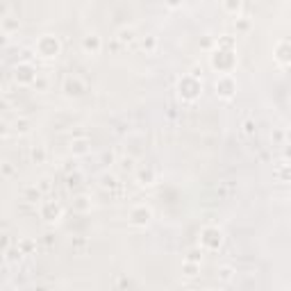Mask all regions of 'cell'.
Wrapping results in <instances>:
<instances>
[{"label":"cell","mask_w":291,"mask_h":291,"mask_svg":"<svg viewBox=\"0 0 291 291\" xmlns=\"http://www.w3.org/2000/svg\"><path fill=\"white\" fill-rule=\"evenodd\" d=\"M200 94H202V80L200 77L191 75V73H184V75L178 80V96L184 102L198 100Z\"/></svg>","instance_id":"obj_1"},{"label":"cell","mask_w":291,"mask_h":291,"mask_svg":"<svg viewBox=\"0 0 291 291\" xmlns=\"http://www.w3.org/2000/svg\"><path fill=\"white\" fill-rule=\"evenodd\" d=\"M212 68H214L216 73H232L234 68H237V53H234V48H219L216 46V50L212 53Z\"/></svg>","instance_id":"obj_2"},{"label":"cell","mask_w":291,"mask_h":291,"mask_svg":"<svg viewBox=\"0 0 291 291\" xmlns=\"http://www.w3.org/2000/svg\"><path fill=\"white\" fill-rule=\"evenodd\" d=\"M60 50H62V43L55 34H41L34 43V53L39 55V57H43V60H53V57H57Z\"/></svg>","instance_id":"obj_3"},{"label":"cell","mask_w":291,"mask_h":291,"mask_svg":"<svg viewBox=\"0 0 291 291\" xmlns=\"http://www.w3.org/2000/svg\"><path fill=\"white\" fill-rule=\"evenodd\" d=\"M200 246L202 250H219L223 246V230L216 226H205L200 230Z\"/></svg>","instance_id":"obj_4"},{"label":"cell","mask_w":291,"mask_h":291,"mask_svg":"<svg viewBox=\"0 0 291 291\" xmlns=\"http://www.w3.org/2000/svg\"><path fill=\"white\" fill-rule=\"evenodd\" d=\"M214 89H216V96H219V98L232 100L234 94H237V80H234L232 73H221L214 82Z\"/></svg>","instance_id":"obj_5"},{"label":"cell","mask_w":291,"mask_h":291,"mask_svg":"<svg viewBox=\"0 0 291 291\" xmlns=\"http://www.w3.org/2000/svg\"><path fill=\"white\" fill-rule=\"evenodd\" d=\"M39 216L46 223H57L64 216V209H62V205L57 200H43L39 202Z\"/></svg>","instance_id":"obj_6"},{"label":"cell","mask_w":291,"mask_h":291,"mask_svg":"<svg viewBox=\"0 0 291 291\" xmlns=\"http://www.w3.org/2000/svg\"><path fill=\"white\" fill-rule=\"evenodd\" d=\"M128 221H130V226L134 227H146L153 221V209L148 205H134L130 209V214H128Z\"/></svg>","instance_id":"obj_7"},{"label":"cell","mask_w":291,"mask_h":291,"mask_svg":"<svg viewBox=\"0 0 291 291\" xmlns=\"http://www.w3.org/2000/svg\"><path fill=\"white\" fill-rule=\"evenodd\" d=\"M36 75H39V73H36V68L32 66V62L23 60L14 66V80H16V84H32Z\"/></svg>","instance_id":"obj_8"},{"label":"cell","mask_w":291,"mask_h":291,"mask_svg":"<svg viewBox=\"0 0 291 291\" xmlns=\"http://www.w3.org/2000/svg\"><path fill=\"white\" fill-rule=\"evenodd\" d=\"M87 91V82H84L80 75H68L64 80V94L71 96V98H77Z\"/></svg>","instance_id":"obj_9"},{"label":"cell","mask_w":291,"mask_h":291,"mask_svg":"<svg viewBox=\"0 0 291 291\" xmlns=\"http://www.w3.org/2000/svg\"><path fill=\"white\" fill-rule=\"evenodd\" d=\"M273 57L280 66H291V41L282 39L273 46Z\"/></svg>","instance_id":"obj_10"},{"label":"cell","mask_w":291,"mask_h":291,"mask_svg":"<svg viewBox=\"0 0 291 291\" xmlns=\"http://www.w3.org/2000/svg\"><path fill=\"white\" fill-rule=\"evenodd\" d=\"M82 50L87 55H100L102 50V39L96 32H89V34L82 36Z\"/></svg>","instance_id":"obj_11"},{"label":"cell","mask_w":291,"mask_h":291,"mask_svg":"<svg viewBox=\"0 0 291 291\" xmlns=\"http://www.w3.org/2000/svg\"><path fill=\"white\" fill-rule=\"evenodd\" d=\"M134 178H137V182L141 184V187H153V184L157 182V171H155L153 166H141L134 171Z\"/></svg>","instance_id":"obj_12"},{"label":"cell","mask_w":291,"mask_h":291,"mask_svg":"<svg viewBox=\"0 0 291 291\" xmlns=\"http://www.w3.org/2000/svg\"><path fill=\"white\" fill-rule=\"evenodd\" d=\"M91 150V141L87 137H75L71 141V155L73 157H84V155H89Z\"/></svg>","instance_id":"obj_13"},{"label":"cell","mask_w":291,"mask_h":291,"mask_svg":"<svg viewBox=\"0 0 291 291\" xmlns=\"http://www.w3.org/2000/svg\"><path fill=\"white\" fill-rule=\"evenodd\" d=\"M273 178L278 182H291V160H282L280 164H275Z\"/></svg>","instance_id":"obj_14"},{"label":"cell","mask_w":291,"mask_h":291,"mask_svg":"<svg viewBox=\"0 0 291 291\" xmlns=\"http://www.w3.org/2000/svg\"><path fill=\"white\" fill-rule=\"evenodd\" d=\"M71 207L75 209V212H80V214H87V212H91V198L87 196V194H80V196L73 198Z\"/></svg>","instance_id":"obj_15"},{"label":"cell","mask_w":291,"mask_h":291,"mask_svg":"<svg viewBox=\"0 0 291 291\" xmlns=\"http://www.w3.org/2000/svg\"><path fill=\"white\" fill-rule=\"evenodd\" d=\"M41 198H43V194H41V189L36 187V184H28V187H23V200L25 202H41Z\"/></svg>","instance_id":"obj_16"},{"label":"cell","mask_w":291,"mask_h":291,"mask_svg":"<svg viewBox=\"0 0 291 291\" xmlns=\"http://www.w3.org/2000/svg\"><path fill=\"white\" fill-rule=\"evenodd\" d=\"M137 41V30L134 28H121L119 30V43L121 46H132Z\"/></svg>","instance_id":"obj_17"},{"label":"cell","mask_w":291,"mask_h":291,"mask_svg":"<svg viewBox=\"0 0 291 291\" xmlns=\"http://www.w3.org/2000/svg\"><path fill=\"white\" fill-rule=\"evenodd\" d=\"M198 273H200V264H198V261L184 259V264H182V275L184 278H196Z\"/></svg>","instance_id":"obj_18"},{"label":"cell","mask_w":291,"mask_h":291,"mask_svg":"<svg viewBox=\"0 0 291 291\" xmlns=\"http://www.w3.org/2000/svg\"><path fill=\"white\" fill-rule=\"evenodd\" d=\"M23 255H25V253L16 246V248H5V257H2V259H5L7 264H16V261L23 259Z\"/></svg>","instance_id":"obj_19"},{"label":"cell","mask_w":291,"mask_h":291,"mask_svg":"<svg viewBox=\"0 0 291 291\" xmlns=\"http://www.w3.org/2000/svg\"><path fill=\"white\" fill-rule=\"evenodd\" d=\"M46 157H48L46 146H32V150H30V160L34 162V164H43V162H46Z\"/></svg>","instance_id":"obj_20"},{"label":"cell","mask_w":291,"mask_h":291,"mask_svg":"<svg viewBox=\"0 0 291 291\" xmlns=\"http://www.w3.org/2000/svg\"><path fill=\"white\" fill-rule=\"evenodd\" d=\"M100 187H102V189H116V187H119V178H116L114 173L105 171L100 175Z\"/></svg>","instance_id":"obj_21"},{"label":"cell","mask_w":291,"mask_h":291,"mask_svg":"<svg viewBox=\"0 0 291 291\" xmlns=\"http://www.w3.org/2000/svg\"><path fill=\"white\" fill-rule=\"evenodd\" d=\"M221 5L230 16H239V12H241V0H221Z\"/></svg>","instance_id":"obj_22"},{"label":"cell","mask_w":291,"mask_h":291,"mask_svg":"<svg viewBox=\"0 0 291 291\" xmlns=\"http://www.w3.org/2000/svg\"><path fill=\"white\" fill-rule=\"evenodd\" d=\"M2 32H5V36H12V32H18V18L14 16L2 18Z\"/></svg>","instance_id":"obj_23"},{"label":"cell","mask_w":291,"mask_h":291,"mask_svg":"<svg viewBox=\"0 0 291 291\" xmlns=\"http://www.w3.org/2000/svg\"><path fill=\"white\" fill-rule=\"evenodd\" d=\"M234 273H237V271H234L232 266H221L216 275H219V280L223 282V285H227V282H232V280H234Z\"/></svg>","instance_id":"obj_24"},{"label":"cell","mask_w":291,"mask_h":291,"mask_svg":"<svg viewBox=\"0 0 291 291\" xmlns=\"http://www.w3.org/2000/svg\"><path fill=\"white\" fill-rule=\"evenodd\" d=\"M141 48L146 50V53H155L157 50V36H153V34H148V36H141Z\"/></svg>","instance_id":"obj_25"},{"label":"cell","mask_w":291,"mask_h":291,"mask_svg":"<svg viewBox=\"0 0 291 291\" xmlns=\"http://www.w3.org/2000/svg\"><path fill=\"white\" fill-rule=\"evenodd\" d=\"M271 143H273V146H285L287 143V132L282 130V128H275V130L271 132Z\"/></svg>","instance_id":"obj_26"},{"label":"cell","mask_w":291,"mask_h":291,"mask_svg":"<svg viewBox=\"0 0 291 291\" xmlns=\"http://www.w3.org/2000/svg\"><path fill=\"white\" fill-rule=\"evenodd\" d=\"M30 87H34L36 91H48V87H50V80H48V75H43V73H39V75L34 77V82H32Z\"/></svg>","instance_id":"obj_27"},{"label":"cell","mask_w":291,"mask_h":291,"mask_svg":"<svg viewBox=\"0 0 291 291\" xmlns=\"http://www.w3.org/2000/svg\"><path fill=\"white\" fill-rule=\"evenodd\" d=\"M36 187L41 189V194L46 196V194H50V191L55 189V184H53V178L50 175H43V178H39V182H36Z\"/></svg>","instance_id":"obj_28"},{"label":"cell","mask_w":291,"mask_h":291,"mask_svg":"<svg viewBox=\"0 0 291 291\" xmlns=\"http://www.w3.org/2000/svg\"><path fill=\"white\" fill-rule=\"evenodd\" d=\"M28 130H30V121H28V119H23V116H21V119L14 121V132H18V134H25Z\"/></svg>","instance_id":"obj_29"},{"label":"cell","mask_w":291,"mask_h":291,"mask_svg":"<svg viewBox=\"0 0 291 291\" xmlns=\"http://www.w3.org/2000/svg\"><path fill=\"white\" fill-rule=\"evenodd\" d=\"M250 18L248 16H237V21H234V28H237V32H248L250 30Z\"/></svg>","instance_id":"obj_30"},{"label":"cell","mask_w":291,"mask_h":291,"mask_svg":"<svg viewBox=\"0 0 291 291\" xmlns=\"http://www.w3.org/2000/svg\"><path fill=\"white\" fill-rule=\"evenodd\" d=\"M66 180H68V187H77V184H82L84 175H82V171H80V168H77V171L68 173V175H66Z\"/></svg>","instance_id":"obj_31"},{"label":"cell","mask_w":291,"mask_h":291,"mask_svg":"<svg viewBox=\"0 0 291 291\" xmlns=\"http://www.w3.org/2000/svg\"><path fill=\"white\" fill-rule=\"evenodd\" d=\"M255 130H257V128H255V121H253V119H246L244 123H241V132H244L246 137H253Z\"/></svg>","instance_id":"obj_32"},{"label":"cell","mask_w":291,"mask_h":291,"mask_svg":"<svg viewBox=\"0 0 291 291\" xmlns=\"http://www.w3.org/2000/svg\"><path fill=\"white\" fill-rule=\"evenodd\" d=\"M187 259H189V261H198V264H202V246H198V248H191L189 253H187Z\"/></svg>","instance_id":"obj_33"},{"label":"cell","mask_w":291,"mask_h":291,"mask_svg":"<svg viewBox=\"0 0 291 291\" xmlns=\"http://www.w3.org/2000/svg\"><path fill=\"white\" fill-rule=\"evenodd\" d=\"M18 248H21L25 255H28V253H32V250L36 248V244L32 241V239H21V241H18Z\"/></svg>","instance_id":"obj_34"},{"label":"cell","mask_w":291,"mask_h":291,"mask_svg":"<svg viewBox=\"0 0 291 291\" xmlns=\"http://www.w3.org/2000/svg\"><path fill=\"white\" fill-rule=\"evenodd\" d=\"M216 46H219V48H234V41H232L227 34H223L219 41H216Z\"/></svg>","instance_id":"obj_35"},{"label":"cell","mask_w":291,"mask_h":291,"mask_svg":"<svg viewBox=\"0 0 291 291\" xmlns=\"http://www.w3.org/2000/svg\"><path fill=\"white\" fill-rule=\"evenodd\" d=\"M121 166H123L125 171H137V168H134V160H132V157H123V160H121Z\"/></svg>","instance_id":"obj_36"},{"label":"cell","mask_w":291,"mask_h":291,"mask_svg":"<svg viewBox=\"0 0 291 291\" xmlns=\"http://www.w3.org/2000/svg\"><path fill=\"white\" fill-rule=\"evenodd\" d=\"M2 175H5V178H12V175H14L12 162H2Z\"/></svg>","instance_id":"obj_37"},{"label":"cell","mask_w":291,"mask_h":291,"mask_svg":"<svg viewBox=\"0 0 291 291\" xmlns=\"http://www.w3.org/2000/svg\"><path fill=\"white\" fill-rule=\"evenodd\" d=\"M114 162H116V155L109 150V153H102V164H107V166H112Z\"/></svg>","instance_id":"obj_38"},{"label":"cell","mask_w":291,"mask_h":291,"mask_svg":"<svg viewBox=\"0 0 291 291\" xmlns=\"http://www.w3.org/2000/svg\"><path fill=\"white\" fill-rule=\"evenodd\" d=\"M164 5H166L168 9H178V7L182 5V0H164Z\"/></svg>","instance_id":"obj_39"},{"label":"cell","mask_w":291,"mask_h":291,"mask_svg":"<svg viewBox=\"0 0 291 291\" xmlns=\"http://www.w3.org/2000/svg\"><path fill=\"white\" fill-rule=\"evenodd\" d=\"M282 155H285V160H291V143L289 141L282 146Z\"/></svg>","instance_id":"obj_40"},{"label":"cell","mask_w":291,"mask_h":291,"mask_svg":"<svg viewBox=\"0 0 291 291\" xmlns=\"http://www.w3.org/2000/svg\"><path fill=\"white\" fill-rule=\"evenodd\" d=\"M66 173H73V171H77V164H75V162H66Z\"/></svg>","instance_id":"obj_41"},{"label":"cell","mask_w":291,"mask_h":291,"mask_svg":"<svg viewBox=\"0 0 291 291\" xmlns=\"http://www.w3.org/2000/svg\"><path fill=\"white\" fill-rule=\"evenodd\" d=\"M191 75L200 77V75H202V68H198V66H191Z\"/></svg>","instance_id":"obj_42"},{"label":"cell","mask_w":291,"mask_h":291,"mask_svg":"<svg viewBox=\"0 0 291 291\" xmlns=\"http://www.w3.org/2000/svg\"><path fill=\"white\" fill-rule=\"evenodd\" d=\"M202 46H205V48H209V46H212V36H207V39H202Z\"/></svg>","instance_id":"obj_43"}]
</instances>
